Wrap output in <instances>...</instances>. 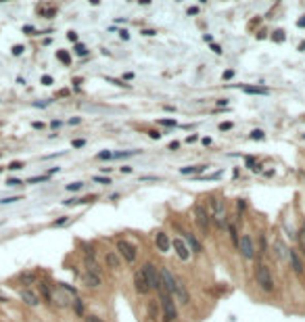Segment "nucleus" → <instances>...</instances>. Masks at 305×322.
Listing matches in <instances>:
<instances>
[{
    "label": "nucleus",
    "mask_w": 305,
    "mask_h": 322,
    "mask_svg": "<svg viewBox=\"0 0 305 322\" xmlns=\"http://www.w3.org/2000/svg\"><path fill=\"white\" fill-rule=\"evenodd\" d=\"M157 293H159L161 308H163V322H176V320H178V308H176L173 295L169 293L165 287H161Z\"/></svg>",
    "instance_id": "1"
},
{
    "label": "nucleus",
    "mask_w": 305,
    "mask_h": 322,
    "mask_svg": "<svg viewBox=\"0 0 305 322\" xmlns=\"http://www.w3.org/2000/svg\"><path fill=\"white\" fill-rule=\"evenodd\" d=\"M211 220L215 222V226L220 228V230H226L228 228V216H226V207H224V201L222 199H217L213 197L211 199Z\"/></svg>",
    "instance_id": "2"
},
{
    "label": "nucleus",
    "mask_w": 305,
    "mask_h": 322,
    "mask_svg": "<svg viewBox=\"0 0 305 322\" xmlns=\"http://www.w3.org/2000/svg\"><path fill=\"white\" fill-rule=\"evenodd\" d=\"M255 280H257V285H259V289H261L264 293H272V291H274V278H272V272H270V268L265 266V264H257Z\"/></svg>",
    "instance_id": "3"
},
{
    "label": "nucleus",
    "mask_w": 305,
    "mask_h": 322,
    "mask_svg": "<svg viewBox=\"0 0 305 322\" xmlns=\"http://www.w3.org/2000/svg\"><path fill=\"white\" fill-rule=\"evenodd\" d=\"M142 272H144V278H146V282H148V287H151V289L159 291V289L163 287V280H161V274H159V270H157V268L152 266L151 261H146V264H144Z\"/></svg>",
    "instance_id": "4"
},
{
    "label": "nucleus",
    "mask_w": 305,
    "mask_h": 322,
    "mask_svg": "<svg viewBox=\"0 0 305 322\" xmlns=\"http://www.w3.org/2000/svg\"><path fill=\"white\" fill-rule=\"evenodd\" d=\"M194 217H196V226H199V230L203 234H207L209 228H211V216H209V211L203 207V205H196L194 207Z\"/></svg>",
    "instance_id": "5"
},
{
    "label": "nucleus",
    "mask_w": 305,
    "mask_h": 322,
    "mask_svg": "<svg viewBox=\"0 0 305 322\" xmlns=\"http://www.w3.org/2000/svg\"><path fill=\"white\" fill-rule=\"evenodd\" d=\"M117 251L119 255L128 261V264H132V261H136V257H138V253H136V247L130 245L128 241H117Z\"/></svg>",
    "instance_id": "6"
},
{
    "label": "nucleus",
    "mask_w": 305,
    "mask_h": 322,
    "mask_svg": "<svg viewBox=\"0 0 305 322\" xmlns=\"http://www.w3.org/2000/svg\"><path fill=\"white\" fill-rule=\"evenodd\" d=\"M238 251L243 253L244 259H253L255 257V247H253V238L249 234H243L238 238Z\"/></svg>",
    "instance_id": "7"
},
{
    "label": "nucleus",
    "mask_w": 305,
    "mask_h": 322,
    "mask_svg": "<svg viewBox=\"0 0 305 322\" xmlns=\"http://www.w3.org/2000/svg\"><path fill=\"white\" fill-rule=\"evenodd\" d=\"M134 289H136V293H140V295H146L151 291V287H148V282H146V278H144L142 268L134 272Z\"/></svg>",
    "instance_id": "8"
},
{
    "label": "nucleus",
    "mask_w": 305,
    "mask_h": 322,
    "mask_svg": "<svg viewBox=\"0 0 305 322\" xmlns=\"http://www.w3.org/2000/svg\"><path fill=\"white\" fill-rule=\"evenodd\" d=\"M172 247H173L176 255H178L182 261H188V259H190V249L186 247V243H184L182 238H173V241H172Z\"/></svg>",
    "instance_id": "9"
},
{
    "label": "nucleus",
    "mask_w": 305,
    "mask_h": 322,
    "mask_svg": "<svg viewBox=\"0 0 305 322\" xmlns=\"http://www.w3.org/2000/svg\"><path fill=\"white\" fill-rule=\"evenodd\" d=\"M173 297H176V299H178V303H182V305H186L188 301H190L188 289H186V285H184L182 280H178V285H176V289H173Z\"/></svg>",
    "instance_id": "10"
},
{
    "label": "nucleus",
    "mask_w": 305,
    "mask_h": 322,
    "mask_svg": "<svg viewBox=\"0 0 305 322\" xmlns=\"http://www.w3.org/2000/svg\"><path fill=\"white\" fill-rule=\"evenodd\" d=\"M155 245H157V249H159L161 253H167L169 247H172V241H169V237H167L163 230H159L155 234Z\"/></svg>",
    "instance_id": "11"
},
{
    "label": "nucleus",
    "mask_w": 305,
    "mask_h": 322,
    "mask_svg": "<svg viewBox=\"0 0 305 322\" xmlns=\"http://www.w3.org/2000/svg\"><path fill=\"white\" fill-rule=\"evenodd\" d=\"M288 259H291V268H293V272L297 274L299 278H303V261H301V257L297 255V251H288Z\"/></svg>",
    "instance_id": "12"
},
{
    "label": "nucleus",
    "mask_w": 305,
    "mask_h": 322,
    "mask_svg": "<svg viewBox=\"0 0 305 322\" xmlns=\"http://www.w3.org/2000/svg\"><path fill=\"white\" fill-rule=\"evenodd\" d=\"M184 234V241H186V247L190 249V251H194V253H203V245L196 241V237H194L192 232H182Z\"/></svg>",
    "instance_id": "13"
},
{
    "label": "nucleus",
    "mask_w": 305,
    "mask_h": 322,
    "mask_svg": "<svg viewBox=\"0 0 305 322\" xmlns=\"http://www.w3.org/2000/svg\"><path fill=\"white\" fill-rule=\"evenodd\" d=\"M84 282H86V287H90V289H98L100 285H103L100 274H92V272H86V274H84Z\"/></svg>",
    "instance_id": "14"
},
{
    "label": "nucleus",
    "mask_w": 305,
    "mask_h": 322,
    "mask_svg": "<svg viewBox=\"0 0 305 322\" xmlns=\"http://www.w3.org/2000/svg\"><path fill=\"white\" fill-rule=\"evenodd\" d=\"M21 299L25 301L27 305H38V303H40V297H38L34 291H29V289H23V291H21Z\"/></svg>",
    "instance_id": "15"
},
{
    "label": "nucleus",
    "mask_w": 305,
    "mask_h": 322,
    "mask_svg": "<svg viewBox=\"0 0 305 322\" xmlns=\"http://www.w3.org/2000/svg\"><path fill=\"white\" fill-rule=\"evenodd\" d=\"M104 261H107V266L113 268V270H119V266H121V261H119V257H117V253H115V251L107 253V255H104Z\"/></svg>",
    "instance_id": "16"
},
{
    "label": "nucleus",
    "mask_w": 305,
    "mask_h": 322,
    "mask_svg": "<svg viewBox=\"0 0 305 322\" xmlns=\"http://www.w3.org/2000/svg\"><path fill=\"white\" fill-rule=\"evenodd\" d=\"M209 165H188V168H180V174H184V176H194V174H203L205 169H207Z\"/></svg>",
    "instance_id": "17"
},
{
    "label": "nucleus",
    "mask_w": 305,
    "mask_h": 322,
    "mask_svg": "<svg viewBox=\"0 0 305 322\" xmlns=\"http://www.w3.org/2000/svg\"><path fill=\"white\" fill-rule=\"evenodd\" d=\"M40 291H42V295H44V299L48 301V303H52V289H50L46 282H40Z\"/></svg>",
    "instance_id": "18"
},
{
    "label": "nucleus",
    "mask_w": 305,
    "mask_h": 322,
    "mask_svg": "<svg viewBox=\"0 0 305 322\" xmlns=\"http://www.w3.org/2000/svg\"><path fill=\"white\" fill-rule=\"evenodd\" d=\"M243 90L247 92V94H270L268 88H255V86H244Z\"/></svg>",
    "instance_id": "19"
},
{
    "label": "nucleus",
    "mask_w": 305,
    "mask_h": 322,
    "mask_svg": "<svg viewBox=\"0 0 305 322\" xmlns=\"http://www.w3.org/2000/svg\"><path fill=\"white\" fill-rule=\"evenodd\" d=\"M157 316H159L157 303H155V301H148V318H151V320H157Z\"/></svg>",
    "instance_id": "20"
},
{
    "label": "nucleus",
    "mask_w": 305,
    "mask_h": 322,
    "mask_svg": "<svg viewBox=\"0 0 305 322\" xmlns=\"http://www.w3.org/2000/svg\"><path fill=\"white\" fill-rule=\"evenodd\" d=\"M226 230L230 232V238H232L234 247L238 249V232H236V226H234V224H228V228H226Z\"/></svg>",
    "instance_id": "21"
},
{
    "label": "nucleus",
    "mask_w": 305,
    "mask_h": 322,
    "mask_svg": "<svg viewBox=\"0 0 305 322\" xmlns=\"http://www.w3.org/2000/svg\"><path fill=\"white\" fill-rule=\"evenodd\" d=\"M21 282H23V285H31V282H36V274L34 272H23V274H21Z\"/></svg>",
    "instance_id": "22"
},
{
    "label": "nucleus",
    "mask_w": 305,
    "mask_h": 322,
    "mask_svg": "<svg viewBox=\"0 0 305 322\" xmlns=\"http://www.w3.org/2000/svg\"><path fill=\"white\" fill-rule=\"evenodd\" d=\"M73 310H75L77 316L84 314V303H82V299H80V297H73Z\"/></svg>",
    "instance_id": "23"
},
{
    "label": "nucleus",
    "mask_w": 305,
    "mask_h": 322,
    "mask_svg": "<svg viewBox=\"0 0 305 322\" xmlns=\"http://www.w3.org/2000/svg\"><path fill=\"white\" fill-rule=\"evenodd\" d=\"M56 59H59V61H63L65 65H69V63H71V56L67 55L65 50H59V52H56Z\"/></svg>",
    "instance_id": "24"
},
{
    "label": "nucleus",
    "mask_w": 305,
    "mask_h": 322,
    "mask_svg": "<svg viewBox=\"0 0 305 322\" xmlns=\"http://www.w3.org/2000/svg\"><path fill=\"white\" fill-rule=\"evenodd\" d=\"M264 138H265L264 130H253L251 132V140H264Z\"/></svg>",
    "instance_id": "25"
},
{
    "label": "nucleus",
    "mask_w": 305,
    "mask_h": 322,
    "mask_svg": "<svg viewBox=\"0 0 305 322\" xmlns=\"http://www.w3.org/2000/svg\"><path fill=\"white\" fill-rule=\"evenodd\" d=\"M259 255H265V234H259Z\"/></svg>",
    "instance_id": "26"
},
{
    "label": "nucleus",
    "mask_w": 305,
    "mask_h": 322,
    "mask_svg": "<svg viewBox=\"0 0 305 322\" xmlns=\"http://www.w3.org/2000/svg\"><path fill=\"white\" fill-rule=\"evenodd\" d=\"M44 180H48V176H34V178H29L27 182L29 184H36V182H44Z\"/></svg>",
    "instance_id": "27"
},
{
    "label": "nucleus",
    "mask_w": 305,
    "mask_h": 322,
    "mask_svg": "<svg viewBox=\"0 0 305 322\" xmlns=\"http://www.w3.org/2000/svg\"><path fill=\"white\" fill-rule=\"evenodd\" d=\"M107 82H111V84L119 86V88H130V84H123V82H119V80H113V77H107Z\"/></svg>",
    "instance_id": "28"
},
{
    "label": "nucleus",
    "mask_w": 305,
    "mask_h": 322,
    "mask_svg": "<svg viewBox=\"0 0 305 322\" xmlns=\"http://www.w3.org/2000/svg\"><path fill=\"white\" fill-rule=\"evenodd\" d=\"M274 40H276V42H284V32H282V29L274 32Z\"/></svg>",
    "instance_id": "29"
},
{
    "label": "nucleus",
    "mask_w": 305,
    "mask_h": 322,
    "mask_svg": "<svg viewBox=\"0 0 305 322\" xmlns=\"http://www.w3.org/2000/svg\"><path fill=\"white\" fill-rule=\"evenodd\" d=\"M82 186H84L82 182H71V184H67V190H71V193H73V190H80Z\"/></svg>",
    "instance_id": "30"
},
{
    "label": "nucleus",
    "mask_w": 305,
    "mask_h": 322,
    "mask_svg": "<svg viewBox=\"0 0 305 322\" xmlns=\"http://www.w3.org/2000/svg\"><path fill=\"white\" fill-rule=\"evenodd\" d=\"M161 126H167V128H173L176 126V119H159Z\"/></svg>",
    "instance_id": "31"
},
{
    "label": "nucleus",
    "mask_w": 305,
    "mask_h": 322,
    "mask_svg": "<svg viewBox=\"0 0 305 322\" xmlns=\"http://www.w3.org/2000/svg\"><path fill=\"white\" fill-rule=\"evenodd\" d=\"M67 222H69V217L63 216V217H59V220H55V222H52V226H63V224H67Z\"/></svg>",
    "instance_id": "32"
},
{
    "label": "nucleus",
    "mask_w": 305,
    "mask_h": 322,
    "mask_svg": "<svg viewBox=\"0 0 305 322\" xmlns=\"http://www.w3.org/2000/svg\"><path fill=\"white\" fill-rule=\"evenodd\" d=\"M86 52H88V50H86V46H84V44H77V46H75V55L84 56V55H86Z\"/></svg>",
    "instance_id": "33"
},
{
    "label": "nucleus",
    "mask_w": 305,
    "mask_h": 322,
    "mask_svg": "<svg viewBox=\"0 0 305 322\" xmlns=\"http://www.w3.org/2000/svg\"><path fill=\"white\" fill-rule=\"evenodd\" d=\"M15 201H21V197H7V199H2L0 203H2V205H7V203H15Z\"/></svg>",
    "instance_id": "34"
},
{
    "label": "nucleus",
    "mask_w": 305,
    "mask_h": 322,
    "mask_svg": "<svg viewBox=\"0 0 305 322\" xmlns=\"http://www.w3.org/2000/svg\"><path fill=\"white\" fill-rule=\"evenodd\" d=\"M21 168H23V161H13L8 165V169H21Z\"/></svg>",
    "instance_id": "35"
},
{
    "label": "nucleus",
    "mask_w": 305,
    "mask_h": 322,
    "mask_svg": "<svg viewBox=\"0 0 305 322\" xmlns=\"http://www.w3.org/2000/svg\"><path fill=\"white\" fill-rule=\"evenodd\" d=\"M94 180L100 182V184H111V180H109V178H103V176H94Z\"/></svg>",
    "instance_id": "36"
},
{
    "label": "nucleus",
    "mask_w": 305,
    "mask_h": 322,
    "mask_svg": "<svg viewBox=\"0 0 305 322\" xmlns=\"http://www.w3.org/2000/svg\"><path fill=\"white\" fill-rule=\"evenodd\" d=\"M113 153H109V151H103V153H98V159H111Z\"/></svg>",
    "instance_id": "37"
},
{
    "label": "nucleus",
    "mask_w": 305,
    "mask_h": 322,
    "mask_svg": "<svg viewBox=\"0 0 305 322\" xmlns=\"http://www.w3.org/2000/svg\"><path fill=\"white\" fill-rule=\"evenodd\" d=\"M86 322H104V320H100V318H98V316H86Z\"/></svg>",
    "instance_id": "38"
},
{
    "label": "nucleus",
    "mask_w": 305,
    "mask_h": 322,
    "mask_svg": "<svg viewBox=\"0 0 305 322\" xmlns=\"http://www.w3.org/2000/svg\"><path fill=\"white\" fill-rule=\"evenodd\" d=\"M220 130H222V132H226V130H232V124H230V121H226V124H220Z\"/></svg>",
    "instance_id": "39"
},
{
    "label": "nucleus",
    "mask_w": 305,
    "mask_h": 322,
    "mask_svg": "<svg viewBox=\"0 0 305 322\" xmlns=\"http://www.w3.org/2000/svg\"><path fill=\"white\" fill-rule=\"evenodd\" d=\"M7 184H8V186H19L21 180H17V178H11V180H7Z\"/></svg>",
    "instance_id": "40"
},
{
    "label": "nucleus",
    "mask_w": 305,
    "mask_h": 322,
    "mask_svg": "<svg viewBox=\"0 0 305 322\" xmlns=\"http://www.w3.org/2000/svg\"><path fill=\"white\" fill-rule=\"evenodd\" d=\"M42 84H44V86H50V84H52V77H50V76H44V77H42Z\"/></svg>",
    "instance_id": "41"
},
{
    "label": "nucleus",
    "mask_w": 305,
    "mask_h": 322,
    "mask_svg": "<svg viewBox=\"0 0 305 322\" xmlns=\"http://www.w3.org/2000/svg\"><path fill=\"white\" fill-rule=\"evenodd\" d=\"M299 234H301V243H303V247H305V222L301 224V232H299Z\"/></svg>",
    "instance_id": "42"
},
{
    "label": "nucleus",
    "mask_w": 305,
    "mask_h": 322,
    "mask_svg": "<svg viewBox=\"0 0 305 322\" xmlns=\"http://www.w3.org/2000/svg\"><path fill=\"white\" fill-rule=\"evenodd\" d=\"M21 52H23V46H21V44L13 46V55H21Z\"/></svg>",
    "instance_id": "43"
},
{
    "label": "nucleus",
    "mask_w": 305,
    "mask_h": 322,
    "mask_svg": "<svg viewBox=\"0 0 305 322\" xmlns=\"http://www.w3.org/2000/svg\"><path fill=\"white\" fill-rule=\"evenodd\" d=\"M236 207H238V211H243L244 207H247V203H244L243 199H238V203H236Z\"/></svg>",
    "instance_id": "44"
},
{
    "label": "nucleus",
    "mask_w": 305,
    "mask_h": 322,
    "mask_svg": "<svg viewBox=\"0 0 305 322\" xmlns=\"http://www.w3.org/2000/svg\"><path fill=\"white\" fill-rule=\"evenodd\" d=\"M67 38H69L71 42H77V34H75V32H69V34H67Z\"/></svg>",
    "instance_id": "45"
},
{
    "label": "nucleus",
    "mask_w": 305,
    "mask_h": 322,
    "mask_svg": "<svg viewBox=\"0 0 305 322\" xmlns=\"http://www.w3.org/2000/svg\"><path fill=\"white\" fill-rule=\"evenodd\" d=\"M148 136H151L152 140H159V138H161V134H159V132H148Z\"/></svg>",
    "instance_id": "46"
},
{
    "label": "nucleus",
    "mask_w": 305,
    "mask_h": 322,
    "mask_svg": "<svg viewBox=\"0 0 305 322\" xmlns=\"http://www.w3.org/2000/svg\"><path fill=\"white\" fill-rule=\"evenodd\" d=\"M84 144H86V142H84V140H73V147H75V149L84 147Z\"/></svg>",
    "instance_id": "47"
},
{
    "label": "nucleus",
    "mask_w": 305,
    "mask_h": 322,
    "mask_svg": "<svg viewBox=\"0 0 305 322\" xmlns=\"http://www.w3.org/2000/svg\"><path fill=\"white\" fill-rule=\"evenodd\" d=\"M211 48H213V52H215V55H222V48H220V46H217V44H213V46H211Z\"/></svg>",
    "instance_id": "48"
},
{
    "label": "nucleus",
    "mask_w": 305,
    "mask_h": 322,
    "mask_svg": "<svg viewBox=\"0 0 305 322\" xmlns=\"http://www.w3.org/2000/svg\"><path fill=\"white\" fill-rule=\"evenodd\" d=\"M23 32H27V34H34L36 29H34V27H31V25H25V27H23Z\"/></svg>",
    "instance_id": "49"
},
{
    "label": "nucleus",
    "mask_w": 305,
    "mask_h": 322,
    "mask_svg": "<svg viewBox=\"0 0 305 322\" xmlns=\"http://www.w3.org/2000/svg\"><path fill=\"white\" fill-rule=\"evenodd\" d=\"M119 36H121V38H123V40H128V38H130V34H128V32H125V29H121V32H119Z\"/></svg>",
    "instance_id": "50"
},
{
    "label": "nucleus",
    "mask_w": 305,
    "mask_h": 322,
    "mask_svg": "<svg viewBox=\"0 0 305 322\" xmlns=\"http://www.w3.org/2000/svg\"><path fill=\"white\" fill-rule=\"evenodd\" d=\"M232 76H234V71H232V69H228V71H226V73H224V77H226V80H230V77H232Z\"/></svg>",
    "instance_id": "51"
},
{
    "label": "nucleus",
    "mask_w": 305,
    "mask_h": 322,
    "mask_svg": "<svg viewBox=\"0 0 305 322\" xmlns=\"http://www.w3.org/2000/svg\"><path fill=\"white\" fill-rule=\"evenodd\" d=\"M178 147H180V142H172V144H169V151H176Z\"/></svg>",
    "instance_id": "52"
},
{
    "label": "nucleus",
    "mask_w": 305,
    "mask_h": 322,
    "mask_svg": "<svg viewBox=\"0 0 305 322\" xmlns=\"http://www.w3.org/2000/svg\"><path fill=\"white\" fill-rule=\"evenodd\" d=\"M121 172H123V174H130V172H132V168H130V165H123V168H121Z\"/></svg>",
    "instance_id": "53"
},
{
    "label": "nucleus",
    "mask_w": 305,
    "mask_h": 322,
    "mask_svg": "<svg viewBox=\"0 0 305 322\" xmlns=\"http://www.w3.org/2000/svg\"><path fill=\"white\" fill-rule=\"evenodd\" d=\"M142 34H144V36H155V34H157V32H152V29H144Z\"/></svg>",
    "instance_id": "54"
},
{
    "label": "nucleus",
    "mask_w": 305,
    "mask_h": 322,
    "mask_svg": "<svg viewBox=\"0 0 305 322\" xmlns=\"http://www.w3.org/2000/svg\"><path fill=\"white\" fill-rule=\"evenodd\" d=\"M297 25H299V27H305V17H303V19H299Z\"/></svg>",
    "instance_id": "55"
},
{
    "label": "nucleus",
    "mask_w": 305,
    "mask_h": 322,
    "mask_svg": "<svg viewBox=\"0 0 305 322\" xmlns=\"http://www.w3.org/2000/svg\"><path fill=\"white\" fill-rule=\"evenodd\" d=\"M0 301H7V297H4V295H2V293H0Z\"/></svg>",
    "instance_id": "56"
},
{
    "label": "nucleus",
    "mask_w": 305,
    "mask_h": 322,
    "mask_svg": "<svg viewBox=\"0 0 305 322\" xmlns=\"http://www.w3.org/2000/svg\"><path fill=\"white\" fill-rule=\"evenodd\" d=\"M0 169H2V168H0Z\"/></svg>",
    "instance_id": "57"
}]
</instances>
